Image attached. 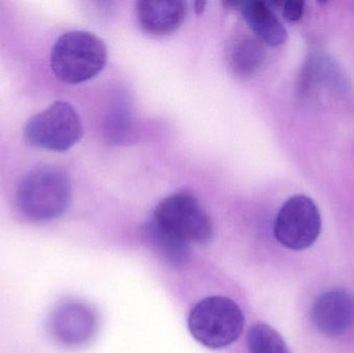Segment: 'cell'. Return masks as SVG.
<instances>
[{
    "label": "cell",
    "instance_id": "obj_1",
    "mask_svg": "<svg viewBox=\"0 0 354 353\" xmlns=\"http://www.w3.org/2000/svg\"><path fill=\"white\" fill-rule=\"evenodd\" d=\"M72 186L62 168L37 166L22 178L17 189L21 213L35 222H49L62 217L71 204Z\"/></svg>",
    "mask_w": 354,
    "mask_h": 353
},
{
    "label": "cell",
    "instance_id": "obj_2",
    "mask_svg": "<svg viewBox=\"0 0 354 353\" xmlns=\"http://www.w3.org/2000/svg\"><path fill=\"white\" fill-rule=\"evenodd\" d=\"M107 59V47L99 37L88 31L73 30L56 39L50 64L62 82L80 84L97 77Z\"/></svg>",
    "mask_w": 354,
    "mask_h": 353
},
{
    "label": "cell",
    "instance_id": "obj_3",
    "mask_svg": "<svg viewBox=\"0 0 354 353\" xmlns=\"http://www.w3.org/2000/svg\"><path fill=\"white\" fill-rule=\"evenodd\" d=\"M245 316L236 303L225 296L200 300L189 315L187 327L194 339L210 350L234 343L243 331Z\"/></svg>",
    "mask_w": 354,
    "mask_h": 353
},
{
    "label": "cell",
    "instance_id": "obj_4",
    "mask_svg": "<svg viewBox=\"0 0 354 353\" xmlns=\"http://www.w3.org/2000/svg\"><path fill=\"white\" fill-rule=\"evenodd\" d=\"M24 135L32 146L64 153L83 138L84 128L75 108L58 101L33 115L25 126Z\"/></svg>",
    "mask_w": 354,
    "mask_h": 353
},
{
    "label": "cell",
    "instance_id": "obj_5",
    "mask_svg": "<svg viewBox=\"0 0 354 353\" xmlns=\"http://www.w3.org/2000/svg\"><path fill=\"white\" fill-rule=\"evenodd\" d=\"M153 220L187 245L207 244L214 234L209 216L191 193H176L163 199L156 207Z\"/></svg>",
    "mask_w": 354,
    "mask_h": 353
},
{
    "label": "cell",
    "instance_id": "obj_6",
    "mask_svg": "<svg viewBox=\"0 0 354 353\" xmlns=\"http://www.w3.org/2000/svg\"><path fill=\"white\" fill-rule=\"evenodd\" d=\"M322 231V216L313 199L295 195L285 201L274 225L276 240L285 248L306 250L315 244Z\"/></svg>",
    "mask_w": 354,
    "mask_h": 353
},
{
    "label": "cell",
    "instance_id": "obj_7",
    "mask_svg": "<svg viewBox=\"0 0 354 353\" xmlns=\"http://www.w3.org/2000/svg\"><path fill=\"white\" fill-rule=\"evenodd\" d=\"M49 331L52 337L66 347L84 345L95 331L93 311L74 300L59 303L50 315Z\"/></svg>",
    "mask_w": 354,
    "mask_h": 353
},
{
    "label": "cell",
    "instance_id": "obj_8",
    "mask_svg": "<svg viewBox=\"0 0 354 353\" xmlns=\"http://www.w3.org/2000/svg\"><path fill=\"white\" fill-rule=\"evenodd\" d=\"M311 316L316 329L326 337L345 335L354 325V298L346 290H330L314 303Z\"/></svg>",
    "mask_w": 354,
    "mask_h": 353
},
{
    "label": "cell",
    "instance_id": "obj_9",
    "mask_svg": "<svg viewBox=\"0 0 354 353\" xmlns=\"http://www.w3.org/2000/svg\"><path fill=\"white\" fill-rule=\"evenodd\" d=\"M137 18L145 32L164 37L178 30L187 15L180 0H141L137 2Z\"/></svg>",
    "mask_w": 354,
    "mask_h": 353
},
{
    "label": "cell",
    "instance_id": "obj_10",
    "mask_svg": "<svg viewBox=\"0 0 354 353\" xmlns=\"http://www.w3.org/2000/svg\"><path fill=\"white\" fill-rule=\"evenodd\" d=\"M239 10L250 28L262 43L279 47L287 41L286 28L270 4L260 0L241 1Z\"/></svg>",
    "mask_w": 354,
    "mask_h": 353
},
{
    "label": "cell",
    "instance_id": "obj_11",
    "mask_svg": "<svg viewBox=\"0 0 354 353\" xmlns=\"http://www.w3.org/2000/svg\"><path fill=\"white\" fill-rule=\"evenodd\" d=\"M266 57L263 43L249 35L235 37L227 50L229 68L241 79L252 78L258 74L263 68Z\"/></svg>",
    "mask_w": 354,
    "mask_h": 353
},
{
    "label": "cell",
    "instance_id": "obj_12",
    "mask_svg": "<svg viewBox=\"0 0 354 353\" xmlns=\"http://www.w3.org/2000/svg\"><path fill=\"white\" fill-rule=\"evenodd\" d=\"M142 236L147 246L170 265H181L189 259V245L160 227L153 219L143 226Z\"/></svg>",
    "mask_w": 354,
    "mask_h": 353
},
{
    "label": "cell",
    "instance_id": "obj_13",
    "mask_svg": "<svg viewBox=\"0 0 354 353\" xmlns=\"http://www.w3.org/2000/svg\"><path fill=\"white\" fill-rule=\"evenodd\" d=\"M247 344L250 353H290L280 334L264 323L250 329Z\"/></svg>",
    "mask_w": 354,
    "mask_h": 353
},
{
    "label": "cell",
    "instance_id": "obj_14",
    "mask_svg": "<svg viewBox=\"0 0 354 353\" xmlns=\"http://www.w3.org/2000/svg\"><path fill=\"white\" fill-rule=\"evenodd\" d=\"M282 14L285 20L290 23L299 22L305 14L306 3L303 0H288L282 2Z\"/></svg>",
    "mask_w": 354,
    "mask_h": 353
},
{
    "label": "cell",
    "instance_id": "obj_15",
    "mask_svg": "<svg viewBox=\"0 0 354 353\" xmlns=\"http://www.w3.org/2000/svg\"><path fill=\"white\" fill-rule=\"evenodd\" d=\"M206 2L204 1H198L195 3V10L197 12V14H201L204 10V8H205Z\"/></svg>",
    "mask_w": 354,
    "mask_h": 353
}]
</instances>
